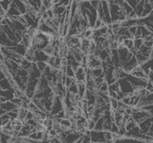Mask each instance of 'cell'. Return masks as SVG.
<instances>
[{"label": "cell", "instance_id": "1", "mask_svg": "<svg viewBox=\"0 0 153 143\" xmlns=\"http://www.w3.org/2000/svg\"><path fill=\"white\" fill-rule=\"evenodd\" d=\"M119 0H114V1H108L109 3V8H110V15L112 18L113 23L117 22H123L126 19V14L123 13V9L120 7V5L118 4Z\"/></svg>", "mask_w": 153, "mask_h": 143}, {"label": "cell", "instance_id": "2", "mask_svg": "<svg viewBox=\"0 0 153 143\" xmlns=\"http://www.w3.org/2000/svg\"><path fill=\"white\" fill-rule=\"evenodd\" d=\"M118 83L120 86V91L124 94V95H132L135 92L133 86L131 83L126 78H121L118 80Z\"/></svg>", "mask_w": 153, "mask_h": 143}, {"label": "cell", "instance_id": "3", "mask_svg": "<svg viewBox=\"0 0 153 143\" xmlns=\"http://www.w3.org/2000/svg\"><path fill=\"white\" fill-rule=\"evenodd\" d=\"M91 142L94 143H102L106 142L105 140V132L103 131H91Z\"/></svg>", "mask_w": 153, "mask_h": 143}, {"label": "cell", "instance_id": "4", "mask_svg": "<svg viewBox=\"0 0 153 143\" xmlns=\"http://www.w3.org/2000/svg\"><path fill=\"white\" fill-rule=\"evenodd\" d=\"M152 123H153V116L146 119V120H143L140 124H138V126H139V128H140V130L143 133L148 135V133H149L150 129H151Z\"/></svg>", "mask_w": 153, "mask_h": 143}, {"label": "cell", "instance_id": "5", "mask_svg": "<svg viewBox=\"0 0 153 143\" xmlns=\"http://www.w3.org/2000/svg\"><path fill=\"white\" fill-rule=\"evenodd\" d=\"M86 69L84 67L80 66L75 73V79L78 83H85L86 82Z\"/></svg>", "mask_w": 153, "mask_h": 143}, {"label": "cell", "instance_id": "6", "mask_svg": "<svg viewBox=\"0 0 153 143\" xmlns=\"http://www.w3.org/2000/svg\"><path fill=\"white\" fill-rule=\"evenodd\" d=\"M131 74L132 76H135V77L137 78H147V75L145 74V72L143 71V69L140 67V65H139L138 67H136L135 69H134L130 74Z\"/></svg>", "mask_w": 153, "mask_h": 143}, {"label": "cell", "instance_id": "7", "mask_svg": "<svg viewBox=\"0 0 153 143\" xmlns=\"http://www.w3.org/2000/svg\"><path fill=\"white\" fill-rule=\"evenodd\" d=\"M153 11V8L151 7V5L149 4V0L148 1H145V7H143V12L142 18H146L147 16L150 15V13Z\"/></svg>", "mask_w": 153, "mask_h": 143}, {"label": "cell", "instance_id": "8", "mask_svg": "<svg viewBox=\"0 0 153 143\" xmlns=\"http://www.w3.org/2000/svg\"><path fill=\"white\" fill-rule=\"evenodd\" d=\"M91 73H92V76L93 78H104V71L102 69V67L100 68H97L94 70H91Z\"/></svg>", "mask_w": 153, "mask_h": 143}, {"label": "cell", "instance_id": "9", "mask_svg": "<svg viewBox=\"0 0 153 143\" xmlns=\"http://www.w3.org/2000/svg\"><path fill=\"white\" fill-rule=\"evenodd\" d=\"M143 7H145V1L142 0V1L139 2V4L137 5V7L134 10V12H135L137 17L140 19L142 18V15H143Z\"/></svg>", "mask_w": 153, "mask_h": 143}, {"label": "cell", "instance_id": "10", "mask_svg": "<svg viewBox=\"0 0 153 143\" xmlns=\"http://www.w3.org/2000/svg\"><path fill=\"white\" fill-rule=\"evenodd\" d=\"M133 42H134V50H135V52H138L143 46V38H135V39H133Z\"/></svg>", "mask_w": 153, "mask_h": 143}, {"label": "cell", "instance_id": "11", "mask_svg": "<svg viewBox=\"0 0 153 143\" xmlns=\"http://www.w3.org/2000/svg\"><path fill=\"white\" fill-rule=\"evenodd\" d=\"M97 91H99V92H100V93H108V91H109V85H108V83L104 80L102 84L99 85L98 87H97Z\"/></svg>", "mask_w": 153, "mask_h": 143}, {"label": "cell", "instance_id": "12", "mask_svg": "<svg viewBox=\"0 0 153 143\" xmlns=\"http://www.w3.org/2000/svg\"><path fill=\"white\" fill-rule=\"evenodd\" d=\"M104 123H105V120H104V118L102 116V117H100L97 122H96L94 130H95V131H102ZM94 130H93V131H94Z\"/></svg>", "mask_w": 153, "mask_h": 143}, {"label": "cell", "instance_id": "13", "mask_svg": "<svg viewBox=\"0 0 153 143\" xmlns=\"http://www.w3.org/2000/svg\"><path fill=\"white\" fill-rule=\"evenodd\" d=\"M138 126V124L133 120L132 119V117H131V119L129 120L126 124V132H130V131H132L134 128H136Z\"/></svg>", "mask_w": 153, "mask_h": 143}, {"label": "cell", "instance_id": "14", "mask_svg": "<svg viewBox=\"0 0 153 143\" xmlns=\"http://www.w3.org/2000/svg\"><path fill=\"white\" fill-rule=\"evenodd\" d=\"M141 29H142V38L143 39H145L147 36H149L151 35V32L148 30V29L145 26H141Z\"/></svg>", "mask_w": 153, "mask_h": 143}, {"label": "cell", "instance_id": "15", "mask_svg": "<svg viewBox=\"0 0 153 143\" xmlns=\"http://www.w3.org/2000/svg\"><path fill=\"white\" fill-rule=\"evenodd\" d=\"M65 74H66V75H67V76H68V77L75 78V71L73 70V68H72V67H71L70 65L67 66Z\"/></svg>", "mask_w": 153, "mask_h": 143}, {"label": "cell", "instance_id": "16", "mask_svg": "<svg viewBox=\"0 0 153 143\" xmlns=\"http://www.w3.org/2000/svg\"><path fill=\"white\" fill-rule=\"evenodd\" d=\"M109 91H112V92H116V93L120 92V86H119L118 81L111 85H109Z\"/></svg>", "mask_w": 153, "mask_h": 143}, {"label": "cell", "instance_id": "17", "mask_svg": "<svg viewBox=\"0 0 153 143\" xmlns=\"http://www.w3.org/2000/svg\"><path fill=\"white\" fill-rule=\"evenodd\" d=\"M140 2V0H127L128 5L130 6L133 10H135V8L137 7V5Z\"/></svg>", "mask_w": 153, "mask_h": 143}, {"label": "cell", "instance_id": "18", "mask_svg": "<svg viewBox=\"0 0 153 143\" xmlns=\"http://www.w3.org/2000/svg\"><path fill=\"white\" fill-rule=\"evenodd\" d=\"M146 90L149 94L153 93V83L151 82V81L147 80V83H146Z\"/></svg>", "mask_w": 153, "mask_h": 143}, {"label": "cell", "instance_id": "19", "mask_svg": "<svg viewBox=\"0 0 153 143\" xmlns=\"http://www.w3.org/2000/svg\"><path fill=\"white\" fill-rule=\"evenodd\" d=\"M135 38H142V29H141V26H138L137 28V32H136V35H135V37H134V39Z\"/></svg>", "mask_w": 153, "mask_h": 143}, {"label": "cell", "instance_id": "20", "mask_svg": "<svg viewBox=\"0 0 153 143\" xmlns=\"http://www.w3.org/2000/svg\"><path fill=\"white\" fill-rule=\"evenodd\" d=\"M146 18H147V20H148V21L151 22V23L153 24V12L150 13V15H149V16H147Z\"/></svg>", "mask_w": 153, "mask_h": 143}, {"label": "cell", "instance_id": "21", "mask_svg": "<svg viewBox=\"0 0 153 143\" xmlns=\"http://www.w3.org/2000/svg\"><path fill=\"white\" fill-rule=\"evenodd\" d=\"M149 4L151 5V7L153 8V0H149Z\"/></svg>", "mask_w": 153, "mask_h": 143}, {"label": "cell", "instance_id": "22", "mask_svg": "<svg viewBox=\"0 0 153 143\" xmlns=\"http://www.w3.org/2000/svg\"><path fill=\"white\" fill-rule=\"evenodd\" d=\"M142 143H153V142H146V141H143Z\"/></svg>", "mask_w": 153, "mask_h": 143}]
</instances>
